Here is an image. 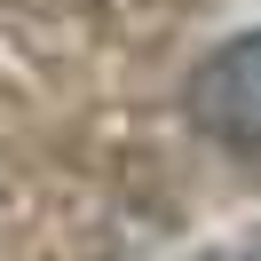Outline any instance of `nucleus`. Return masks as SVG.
I'll return each instance as SVG.
<instances>
[{
  "label": "nucleus",
  "instance_id": "nucleus-1",
  "mask_svg": "<svg viewBox=\"0 0 261 261\" xmlns=\"http://www.w3.org/2000/svg\"><path fill=\"white\" fill-rule=\"evenodd\" d=\"M190 119L229 150H261V32L214 48L190 71Z\"/></svg>",
  "mask_w": 261,
  "mask_h": 261
}]
</instances>
